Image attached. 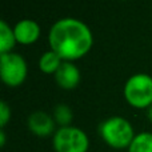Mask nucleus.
Segmentation results:
<instances>
[{
	"label": "nucleus",
	"instance_id": "f257e3e1",
	"mask_svg": "<svg viewBox=\"0 0 152 152\" xmlns=\"http://www.w3.org/2000/svg\"><path fill=\"white\" fill-rule=\"evenodd\" d=\"M50 50L64 61L81 59L91 51L94 36L84 21L75 18H64L53 23L48 32Z\"/></svg>",
	"mask_w": 152,
	"mask_h": 152
},
{
	"label": "nucleus",
	"instance_id": "f03ea898",
	"mask_svg": "<svg viewBox=\"0 0 152 152\" xmlns=\"http://www.w3.org/2000/svg\"><path fill=\"white\" fill-rule=\"evenodd\" d=\"M99 134L103 142L115 150H128L136 136L132 124L121 116H111L104 120L99 127Z\"/></svg>",
	"mask_w": 152,
	"mask_h": 152
},
{
	"label": "nucleus",
	"instance_id": "7ed1b4c3",
	"mask_svg": "<svg viewBox=\"0 0 152 152\" xmlns=\"http://www.w3.org/2000/svg\"><path fill=\"white\" fill-rule=\"evenodd\" d=\"M126 102L136 110H147L152 105V76L135 74L126 81L123 88Z\"/></svg>",
	"mask_w": 152,
	"mask_h": 152
},
{
	"label": "nucleus",
	"instance_id": "20e7f679",
	"mask_svg": "<svg viewBox=\"0 0 152 152\" xmlns=\"http://www.w3.org/2000/svg\"><path fill=\"white\" fill-rule=\"evenodd\" d=\"M52 145L56 152H87L89 139L86 132L77 127H60L53 134Z\"/></svg>",
	"mask_w": 152,
	"mask_h": 152
},
{
	"label": "nucleus",
	"instance_id": "39448f33",
	"mask_svg": "<svg viewBox=\"0 0 152 152\" xmlns=\"http://www.w3.org/2000/svg\"><path fill=\"white\" fill-rule=\"evenodd\" d=\"M28 67L24 58L19 53H0V75L3 83L7 87L15 88L24 83Z\"/></svg>",
	"mask_w": 152,
	"mask_h": 152
},
{
	"label": "nucleus",
	"instance_id": "423d86ee",
	"mask_svg": "<svg viewBox=\"0 0 152 152\" xmlns=\"http://www.w3.org/2000/svg\"><path fill=\"white\" fill-rule=\"evenodd\" d=\"M55 119L44 111H35L28 116L27 126L34 135L39 137H47L55 134Z\"/></svg>",
	"mask_w": 152,
	"mask_h": 152
},
{
	"label": "nucleus",
	"instance_id": "0eeeda50",
	"mask_svg": "<svg viewBox=\"0 0 152 152\" xmlns=\"http://www.w3.org/2000/svg\"><path fill=\"white\" fill-rule=\"evenodd\" d=\"M16 43L21 45H31L40 37V27L32 19H21L13 27Z\"/></svg>",
	"mask_w": 152,
	"mask_h": 152
},
{
	"label": "nucleus",
	"instance_id": "6e6552de",
	"mask_svg": "<svg viewBox=\"0 0 152 152\" xmlns=\"http://www.w3.org/2000/svg\"><path fill=\"white\" fill-rule=\"evenodd\" d=\"M58 86L63 89H74L80 83V71L72 61H63L55 75Z\"/></svg>",
	"mask_w": 152,
	"mask_h": 152
},
{
	"label": "nucleus",
	"instance_id": "1a4fd4ad",
	"mask_svg": "<svg viewBox=\"0 0 152 152\" xmlns=\"http://www.w3.org/2000/svg\"><path fill=\"white\" fill-rule=\"evenodd\" d=\"M63 59L53 51H47L39 59V69L45 75H55L58 69L60 68Z\"/></svg>",
	"mask_w": 152,
	"mask_h": 152
},
{
	"label": "nucleus",
	"instance_id": "9d476101",
	"mask_svg": "<svg viewBox=\"0 0 152 152\" xmlns=\"http://www.w3.org/2000/svg\"><path fill=\"white\" fill-rule=\"evenodd\" d=\"M16 44V37L13 28L8 26L7 21L1 20L0 23V53H8L11 52Z\"/></svg>",
	"mask_w": 152,
	"mask_h": 152
},
{
	"label": "nucleus",
	"instance_id": "9b49d317",
	"mask_svg": "<svg viewBox=\"0 0 152 152\" xmlns=\"http://www.w3.org/2000/svg\"><path fill=\"white\" fill-rule=\"evenodd\" d=\"M128 152H152V134L140 132L132 140Z\"/></svg>",
	"mask_w": 152,
	"mask_h": 152
},
{
	"label": "nucleus",
	"instance_id": "f8f14e48",
	"mask_svg": "<svg viewBox=\"0 0 152 152\" xmlns=\"http://www.w3.org/2000/svg\"><path fill=\"white\" fill-rule=\"evenodd\" d=\"M53 119L60 127H68L74 120V113L68 105L60 103L53 108Z\"/></svg>",
	"mask_w": 152,
	"mask_h": 152
},
{
	"label": "nucleus",
	"instance_id": "ddd939ff",
	"mask_svg": "<svg viewBox=\"0 0 152 152\" xmlns=\"http://www.w3.org/2000/svg\"><path fill=\"white\" fill-rule=\"evenodd\" d=\"M11 120V107L8 105L7 102L3 100L0 103V127L1 129H4V127L7 126V123Z\"/></svg>",
	"mask_w": 152,
	"mask_h": 152
},
{
	"label": "nucleus",
	"instance_id": "4468645a",
	"mask_svg": "<svg viewBox=\"0 0 152 152\" xmlns=\"http://www.w3.org/2000/svg\"><path fill=\"white\" fill-rule=\"evenodd\" d=\"M0 145H1V147H4V145H5V134H4V129H1V131H0Z\"/></svg>",
	"mask_w": 152,
	"mask_h": 152
},
{
	"label": "nucleus",
	"instance_id": "2eb2a0df",
	"mask_svg": "<svg viewBox=\"0 0 152 152\" xmlns=\"http://www.w3.org/2000/svg\"><path fill=\"white\" fill-rule=\"evenodd\" d=\"M145 115H147V119L152 123V105H150V107L145 110Z\"/></svg>",
	"mask_w": 152,
	"mask_h": 152
}]
</instances>
